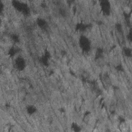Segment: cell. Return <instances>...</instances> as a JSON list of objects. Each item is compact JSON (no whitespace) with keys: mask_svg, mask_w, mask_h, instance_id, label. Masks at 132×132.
Listing matches in <instances>:
<instances>
[{"mask_svg":"<svg viewBox=\"0 0 132 132\" xmlns=\"http://www.w3.org/2000/svg\"><path fill=\"white\" fill-rule=\"evenodd\" d=\"M27 111H28L29 113H32L35 112V107H33V106H29L28 107V109H27Z\"/></svg>","mask_w":132,"mask_h":132,"instance_id":"4","label":"cell"},{"mask_svg":"<svg viewBox=\"0 0 132 132\" xmlns=\"http://www.w3.org/2000/svg\"><path fill=\"white\" fill-rule=\"evenodd\" d=\"M14 64H15V67L18 69L20 70H22L25 67V62L24 59L22 57H18L15 59L14 61Z\"/></svg>","mask_w":132,"mask_h":132,"instance_id":"3","label":"cell"},{"mask_svg":"<svg viewBox=\"0 0 132 132\" xmlns=\"http://www.w3.org/2000/svg\"><path fill=\"white\" fill-rule=\"evenodd\" d=\"M79 44L81 48L85 51H88L90 47V42L88 39L84 36L80 37L79 40Z\"/></svg>","mask_w":132,"mask_h":132,"instance_id":"2","label":"cell"},{"mask_svg":"<svg viewBox=\"0 0 132 132\" xmlns=\"http://www.w3.org/2000/svg\"><path fill=\"white\" fill-rule=\"evenodd\" d=\"M100 5L104 14L108 15L110 13L111 10V5L108 1L103 0L101 1Z\"/></svg>","mask_w":132,"mask_h":132,"instance_id":"1","label":"cell"}]
</instances>
